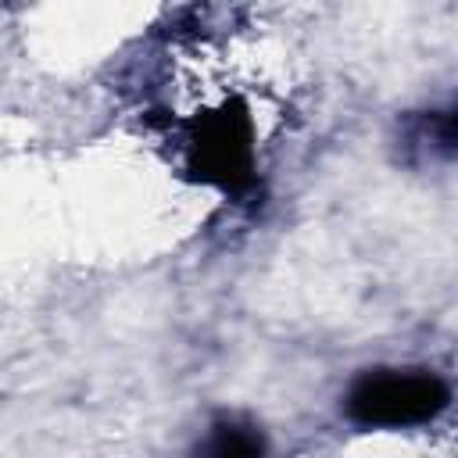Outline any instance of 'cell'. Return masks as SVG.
Instances as JSON below:
<instances>
[{"label": "cell", "instance_id": "6da1fadb", "mask_svg": "<svg viewBox=\"0 0 458 458\" xmlns=\"http://www.w3.org/2000/svg\"><path fill=\"white\" fill-rule=\"evenodd\" d=\"M451 390L433 372H379L354 383L347 415L361 426H411L444 411Z\"/></svg>", "mask_w": 458, "mask_h": 458}, {"label": "cell", "instance_id": "7a4b0ae2", "mask_svg": "<svg viewBox=\"0 0 458 458\" xmlns=\"http://www.w3.org/2000/svg\"><path fill=\"white\" fill-rule=\"evenodd\" d=\"M261 451H265V444H261V433L254 426L222 419L197 444L193 458H261Z\"/></svg>", "mask_w": 458, "mask_h": 458}]
</instances>
